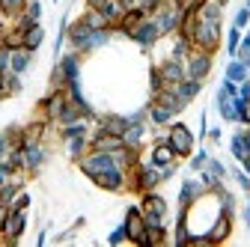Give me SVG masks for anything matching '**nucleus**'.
Masks as SVG:
<instances>
[{
  "label": "nucleus",
  "instance_id": "obj_6",
  "mask_svg": "<svg viewBox=\"0 0 250 247\" xmlns=\"http://www.w3.org/2000/svg\"><path fill=\"white\" fill-rule=\"evenodd\" d=\"M173 158V149L170 146H161V149H155V164H167Z\"/></svg>",
  "mask_w": 250,
  "mask_h": 247
},
{
  "label": "nucleus",
  "instance_id": "obj_8",
  "mask_svg": "<svg viewBox=\"0 0 250 247\" xmlns=\"http://www.w3.org/2000/svg\"><path fill=\"white\" fill-rule=\"evenodd\" d=\"M0 3H3L6 12H18V9L24 6V0H0Z\"/></svg>",
  "mask_w": 250,
  "mask_h": 247
},
{
  "label": "nucleus",
  "instance_id": "obj_5",
  "mask_svg": "<svg viewBox=\"0 0 250 247\" xmlns=\"http://www.w3.org/2000/svg\"><path fill=\"white\" fill-rule=\"evenodd\" d=\"M146 211H152V214H164V200H158V197H146Z\"/></svg>",
  "mask_w": 250,
  "mask_h": 247
},
{
  "label": "nucleus",
  "instance_id": "obj_1",
  "mask_svg": "<svg viewBox=\"0 0 250 247\" xmlns=\"http://www.w3.org/2000/svg\"><path fill=\"white\" fill-rule=\"evenodd\" d=\"M170 143H173V152H191V134H188V128H182V125H176L173 131H170Z\"/></svg>",
  "mask_w": 250,
  "mask_h": 247
},
{
  "label": "nucleus",
  "instance_id": "obj_4",
  "mask_svg": "<svg viewBox=\"0 0 250 247\" xmlns=\"http://www.w3.org/2000/svg\"><path fill=\"white\" fill-rule=\"evenodd\" d=\"M39 42H42V30H39V27H30V33L24 36V42H21V45H24V48H36Z\"/></svg>",
  "mask_w": 250,
  "mask_h": 247
},
{
  "label": "nucleus",
  "instance_id": "obj_2",
  "mask_svg": "<svg viewBox=\"0 0 250 247\" xmlns=\"http://www.w3.org/2000/svg\"><path fill=\"white\" fill-rule=\"evenodd\" d=\"M128 235H131L134 241H140V244L146 241V226H143V221H140V214H137V211L128 214Z\"/></svg>",
  "mask_w": 250,
  "mask_h": 247
},
{
  "label": "nucleus",
  "instance_id": "obj_10",
  "mask_svg": "<svg viewBox=\"0 0 250 247\" xmlns=\"http://www.w3.org/2000/svg\"><path fill=\"white\" fill-rule=\"evenodd\" d=\"M244 116H247V119H250V104H247V107H244Z\"/></svg>",
  "mask_w": 250,
  "mask_h": 247
},
{
  "label": "nucleus",
  "instance_id": "obj_9",
  "mask_svg": "<svg viewBox=\"0 0 250 247\" xmlns=\"http://www.w3.org/2000/svg\"><path fill=\"white\" fill-rule=\"evenodd\" d=\"M9 232H18L21 229V218H18V214H12V218H9V226H6Z\"/></svg>",
  "mask_w": 250,
  "mask_h": 247
},
{
  "label": "nucleus",
  "instance_id": "obj_3",
  "mask_svg": "<svg viewBox=\"0 0 250 247\" xmlns=\"http://www.w3.org/2000/svg\"><path fill=\"white\" fill-rule=\"evenodd\" d=\"M227 232H229V218L224 214V218L217 221V226L211 229V241H224V238H227Z\"/></svg>",
  "mask_w": 250,
  "mask_h": 247
},
{
  "label": "nucleus",
  "instance_id": "obj_7",
  "mask_svg": "<svg viewBox=\"0 0 250 247\" xmlns=\"http://www.w3.org/2000/svg\"><path fill=\"white\" fill-rule=\"evenodd\" d=\"M137 21H140V12H128V15L122 18V27H125V30H134Z\"/></svg>",
  "mask_w": 250,
  "mask_h": 247
},
{
  "label": "nucleus",
  "instance_id": "obj_11",
  "mask_svg": "<svg viewBox=\"0 0 250 247\" xmlns=\"http://www.w3.org/2000/svg\"><path fill=\"white\" fill-rule=\"evenodd\" d=\"M0 81H3V75H0Z\"/></svg>",
  "mask_w": 250,
  "mask_h": 247
}]
</instances>
